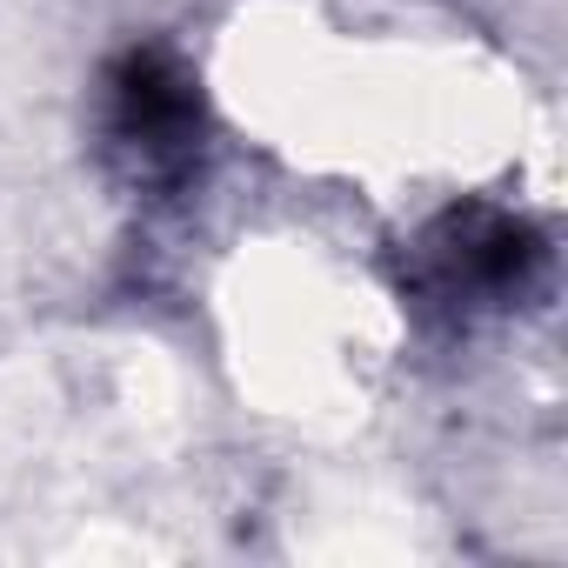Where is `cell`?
<instances>
[{
    "instance_id": "obj_1",
    "label": "cell",
    "mask_w": 568,
    "mask_h": 568,
    "mask_svg": "<svg viewBox=\"0 0 568 568\" xmlns=\"http://www.w3.org/2000/svg\"><path fill=\"white\" fill-rule=\"evenodd\" d=\"M535 234L521 221H501L488 207H468V214H448L435 234H428V261L442 267V288L448 295H501L508 281L521 288V274L535 267Z\"/></svg>"
},
{
    "instance_id": "obj_2",
    "label": "cell",
    "mask_w": 568,
    "mask_h": 568,
    "mask_svg": "<svg viewBox=\"0 0 568 568\" xmlns=\"http://www.w3.org/2000/svg\"><path fill=\"white\" fill-rule=\"evenodd\" d=\"M114 134L141 154H181L194 141V94L161 54H134L114 74Z\"/></svg>"
}]
</instances>
